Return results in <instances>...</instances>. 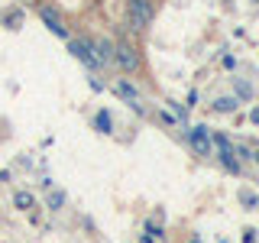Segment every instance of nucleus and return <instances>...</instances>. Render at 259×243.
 Segmentation results:
<instances>
[{"label":"nucleus","instance_id":"39448f33","mask_svg":"<svg viewBox=\"0 0 259 243\" xmlns=\"http://www.w3.org/2000/svg\"><path fill=\"white\" fill-rule=\"evenodd\" d=\"M68 52L75 55V59L81 62V65H88V68H101V65H97V59H94V52H91V39H68Z\"/></svg>","mask_w":259,"mask_h":243},{"label":"nucleus","instance_id":"9b49d317","mask_svg":"<svg viewBox=\"0 0 259 243\" xmlns=\"http://www.w3.org/2000/svg\"><path fill=\"white\" fill-rule=\"evenodd\" d=\"M20 23H23V13H20V10L4 13V26H7V29H20Z\"/></svg>","mask_w":259,"mask_h":243},{"label":"nucleus","instance_id":"f8f14e48","mask_svg":"<svg viewBox=\"0 0 259 243\" xmlns=\"http://www.w3.org/2000/svg\"><path fill=\"white\" fill-rule=\"evenodd\" d=\"M240 205H243V208H246V211H253V208L259 205V198H256V194H253V191H246V188H243V191H240Z\"/></svg>","mask_w":259,"mask_h":243},{"label":"nucleus","instance_id":"f3484780","mask_svg":"<svg viewBox=\"0 0 259 243\" xmlns=\"http://www.w3.org/2000/svg\"><path fill=\"white\" fill-rule=\"evenodd\" d=\"M253 162H256V166H259V149H256V152H253Z\"/></svg>","mask_w":259,"mask_h":243},{"label":"nucleus","instance_id":"0eeeda50","mask_svg":"<svg viewBox=\"0 0 259 243\" xmlns=\"http://www.w3.org/2000/svg\"><path fill=\"white\" fill-rule=\"evenodd\" d=\"M91 52H94V59L97 65H113V43L110 39H91Z\"/></svg>","mask_w":259,"mask_h":243},{"label":"nucleus","instance_id":"f257e3e1","mask_svg":"<svg viewBox=\"0 0 259 243\" xmlns=\"http://www.w3.org/2000/svg\"><path fill=\"white\" fill-rule=\"evenodd\" d=\"M156 16V7L152 0H126V26L133 32H143Z\"/></svg>","mask_w":259,"mask_h":243},{"label":"nucleus","instance_id":"20e7f679","mask_svg":"<svg viewBox=\"0 0 259 243\" xmlns=\"http://www.w3.org/2000/svg\"><path fill=\"white\" fill-rule=\"evenodd\" d=\"M188 143H191V149L198 152V156H214V136L207 133V127H191L188 130Z\"/></svg>","mask_w":259,"mask_h":243},{"label":"nucleus","instance_id":"dca6fc26","mask_svg":"<svg viewBox=\"0 0 259 243\" xmlns=\"http://www.w3.org/2000/svg\"><path fill=\"white\" fill-rule=\"evenodd\" d=\"M249 117H253V124H259V107H256L253 113H249Z\"/></svg>","mask_w":259,"mask_h":243},{"label":"nucleus","instance_id":"6e6552de","mask_svg":"<svg viewBox=\"0 0 259 243\" xmlns=\"http://www.w3.org/2000/svg\"><path fill=\"white\" fill-rule=\"evenodd\" d=\"M237 107H240L237 94H233V97H217V101H214V110H217V113H233Z\"/></svg>","mask_w":259,"mask_h":243},{"label":"nucleus","instance_id":"423d86ee","mask_svg":"<svg viewBox=\"0 0 259 243\" xmlns=\"http://www.w3.org/2000/svg\"><path fill=\"white\" fill-rule=\"evenodd\" d=\"M113 94L120 97V101H126L133 110H140L143 113V104H140V91H136L133 85H130L126 78H117V85H113Z\"/></svg>","mask_w":259,"mask_h":243},{"label":"nucleus","instance_id":"ddd939ff","mask_svg":"<svg viewBox=\"0 0 259 243\" xmlns=\"http://www.w3.org/2000/svg\"><path fill=\"white\" fill-rule=\"evenodd\" d=\"M46 205L52 208V211H59V208L65 205V191H52V194H49V201H46Z\"/></svg>","mask_w":259,"mask_h":243},{"label":"nucleus","instance_id":"2eb2a0df","mask_svg":"<svg viewBox=\"0 0 259 243\" xmlns=\"http://www.w3.org/2000/svg\"><path fill=\"white\" fill-rule=\"evenodd\" d=\"M237 91H240L243 97H249V94H253V91H249V85H243V81H237Z\"/></svg>","mask_w":259,"mask_h":243},{"label":"nucleus","instance_id":"6ab92c4d","mask_svg":"<svg viewBox=\"0 0 259 243\" xmlns=\"http://www.w3.org/2000/svg\"><path fill=\"white\" fill-rule=\"evenodd\" d=\"M256 4H259V0H256Z\"/></svg>","mask_w":259,"mask_h":243},{"label":"nucleus","instance_id":"f03ea898","mask_svg":"<svg viewBox=\"0 0 259 243\" xmlns=\"http://www.w3.org/2000/svg\"><path fill=\"white\" fill-rule=\"evenodd\" d=\"M113 65H120V71H126V75L140 71V68H143V55H140V49H136L133 43H126V39L113 43Z\"/></svg>","mask_w":259,"mask_h":243},{"label":"nucleus","instance_id":"7ed1b4c3","mask_svg":"<svg viewBox=\"0 0 259 243\" xmlns=\"http://www.w3.org/2000/svg\"><path fill=\"white\" fill-rule=\"evenodd\" d=\"M36 13H39V20L49 26V32H55V36H62V39H71L68 36V26H65V20H62V13L55 10L52 4H39Z\"/></svg>","mask_w":259,"mask_h":243},{"label":"nucleus","instance_id":"9d476101","mask_svg":"<svg viewBox=\"0 0 259 243\" xmlns=\"http://www.w3.org/2000/svg\"><path fill=\"white\" fill-rule=\"evenodd\" d=\"M13 205L20 208V211H29L32 205H36V198H32L29 191H16V194H13Z\"/></svg>","mask_w":259,"mask_h":243},{"label":"nucleus","instance_id":"1a4fd4ad","mask_svg":"<svg viewBox=\"0 0 259 243\" xmlns=\"http://www.w3.org/2000/svg\"><path fill=\"white\" fill-rule=\"evenodd\" d=\"M94 130H97V133H110V130H113V120H110L107 110H97L94 113Z\"/></svg>","mask_w":259,"mask_h":243},{"label":"nucleus","instance_id":"4468645a","mask_svg":"<svg viewBox=\"0 0 259 243\" xmlns=\"http://www.w3.org/2000/svg\"><path fill=\"white\" fill-rule=\"evenodd\" d=\"M243 243H256V230H243Z\"/></svg>","mask_w":259,"mask_h":243},{"label":"nucleus","instance_id":"a211bd4d","mask_svg":"<svg viewBox=\"0 0 259 243\" xmlns=\"http://www.w3.org/2000/svg\"><path fill=\"white\" fill-rule=\"evenodd\" d=\"M191 243H198V240H191Z\"/></svg>","mask_w":259,"mask_h":243}]
</instances>
